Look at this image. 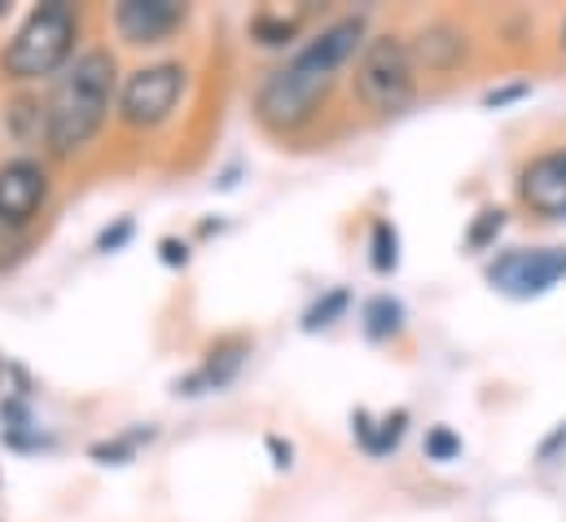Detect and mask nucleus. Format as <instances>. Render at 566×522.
Returning a JSON list of instances; mask_svg holds the SVG:
<instances>
[{
	"instance_id": "nucleus-1",
	"label": "nucleus",
	"mask_w": 566,
	"mask_h": 522,
	"mask_svg": "<svg viewBox=\"0 0 566 522\" xmlns=\"http://www.w3.org/2000/svg\"><path fill=\"white\" fill-rule=\"evenodd\" d=\"M365 49V18H338L329 22L321 35H312L285 66H277L260 93H255V111L273 132L303 128L316 106L329 97L338 71Z\"/></svg>"
},
{
	"instance_id": "nucleus-2",
	"label": "nucleus",
	"mask_w": 566,
	"mask_h": 522,
	"mask_svg": "<svg viewBox=\"0 0 566 522\" xmlns=\"http://www.w3.org/2000/svg\"><path fill=\"white\" fill-rule=\"evenodd\" d=\"M115 93V58L106 49H84L53 84L44 102V145L57 158L84 149L111 115Z\"/></svg>"
},
{
	"instance_id": "nucleus-3",
	"label": "nucleus",
	"mask_w": 566,
	"mask_h": 522,
	"mask_svg": "<svg viewBox=\"0 0 566 522\" xmlns=\"http://www.w3.org/2000/svg\"><path fill=\"white\" fill-rule=\"evenodd\" d=\"M75 9L62 0H49L31 9V18L18 27V35L4 44L0 66L9 80H44L66 71V58L75 49Z\"/></svg>"
},
{
	"instance_id": "nucleus-4",
	"label": "nucleus",
	"mask_w": 566,
	"mask_h": 522,
	"mask_svg": "<svg viewBox=\"0 0 566 522\" xmlns=\"http://www.w3.org/2000/svg\"><path fill=\"white\" fill-rule=\"evenodd\" d=\"M356 93L374 115H405L418 97V66L400 35L365 40L356 58Z\"/></svg>"
},
{
	"instance_id": "nucleus-5",
	"label": "nucleus",
	"mask_w": 566,
	"mask_h": 522,
	"mask_svg": "<svg viewBox=\"0 0 566 522\" xmlns=\"http://www.w3.org/2000/svg\"><path fill=\"white\" fill-rule=\"evenodd\" d=\"M492 290L510 299H541L566 281V247H514L488 263Z\"/></svg>"
},
{
	"instance_id": "nucleus-6",
	"label": "nucleus",
	"mask_w": 566,
	"mask_h": 522,
	"mask_svg": "<svg viewBox=\"0 0 566 522\" xmlns=\"http://www.w3.org/2000/svg\"><path fill=\"white\" fill-rule=\"evenodd\" d=\"M185 88V71L176 62H158V66H142L128 75L124 93H119V119L128 128H158Z\"/></svg>"
},
{
	"instance_id": "nucleus-7",
	"label": "nucleus",
	"mask_w": 566,
	"mask_h": 522,
	"mask_svg": "<svg viewBox=\"0 0 566 522\" xmlns=\"http://www.w3.org/2000/svg\"><path fill=\"white\" fill-rule=\"evenodd\" d=\"M49 198V176L40 163L31 158H13L0 167V225L4 229H22L35 220V211Z\"/></svg>"
},
{
	"instance_id": "nucleus-8",
	"label": "nucleus",
	"mask_w": 566,
	"mask_h": 522,
	"mask_svg": "<svg viewBox=\"0 0 566 522\" xmlns=\"http://www.w3.org/2000/svg\"><path fill=\"white\" fill-rule=\"evenodd\" d=\"M518 198L541 220H566V149H549L518 171Z\"/></svg>"
},
{
	"instance_id": "nucleus-9",
	"label": "nucleus",
	"mask_w": 566,
	"mask_h": 522,
	"mask_svg": "<svg viewBox=\"0 0 566 522\" xmlns=\"http://www.w3.org/2000/svg\"><path fill=\"white\" fill-rule=\"evenodd\" d=\"M185 22V4L176 0H124L115 9V27L128 44H158Z\"/></svg>"
},
{
	"instance_id": "nucleus-10",
	"label": "nucleus",
	"mask_w": 566,
	"mask_h": 522,
	"mask_svg": "<svg viewBox=\"0 0 566 522\" xmlns=\"http://www.w3.org/2000/svg\"><path fill=\"white\" fill-rule=\"evenodd\" d=\"M409 53H413V66L443 75V71H452L465 58V35L452 22H430V27L418 31V40L409 44Z\"/></svg>"
},
{
	"instance_id": "nucleus-11",
	"label": "nucleus",
	"mask_w": 566,
	"mask_h": 522,
	"mask_svg": "<svg viewBox=\"0 0 566 522\" xmlns=\"http://www.w3.org/2000/svg\"><path fill=\"white\" fill-rule=\"evenodd\" d=\"M405 421H409V413H391V417H382L378 426H369V417L360 413V417H356V435H360V443H365L369 457H387V452L405 439Z\"/></svg>"
},
{
	"instance_id": "nucleus-12",
	"label": "nucleus",
	"mask_w": 566,
	"mask_h": 522,
	"mask_svg": "<svg viewBox=\"0 0 566 522\" xmlns=\"http://www.w3.org/2000/svg\"><path fill=\"white\" fill-rule=\"evenodd\" d=\"M400 325H405V307L396 299L378 294L365 303V334L369 338H391V334H400Z\"/></svg>"
},
{
	"instance_id": "nucleus-13",
	"label": "nucleus",
	"mask_w": 566,
	"mask_h": 522,
	"mask_svg": "<svg viewBox=\"0 0 566 522\" xmlns=\"http://www.w3.org/2000/svg\"><path fill=\"white\" fill-rule=\"evenodd\" d=\"M238 365H242V347H220V352H211L207 369L198 378H189L185 387H189V395H193V387H224L238 374Z\"/></svg>"
},
{
	"instance_id": "nucleus-14",
	"label": "nucleus",
	"mask_w": 566,
	"mask_h": 522,
	"mask_svg": "<svg viewBox=\"0 0 566 522\" xmlns=\"http://www.w3.org/2000/svg\"><path fill=\"white\" fill-rule=\"evenodd\" d=\"M347 303H352V294H347V290H329L321 303H312V307H307L303 325H307V330H325V325H334V321L347 312Z\"/></svg>"
},
{
	"instance_id": "nucleus-15",
	"label": "nucleus",
	"mask_w": 566,
	"mask_h": 522,
	"mask_svg": "<svg viewBox=\"0 0 566 522\" xmlns=\"http://www.w3.org/2000/svg\"><path fill=\"white\" fill-rule=\"evenodd\" d=\"M505 229V211L501 207H488V211H479V220L470 225V233H465V247L470 251H483V247H492L496 242V233Z\"/></svg>"
},
{
	"instance_id": "nucleus-16",
	"label": "nucleus",
	"mask_w": 566,
	"mask_h": 522,
	"mask_svg": "<svg viewBox=\"0 0 566 522\" xmlns=\"http://www.w3.org/2000/svg\"><path fill=\"white\" fill-rule=\"evenodd\" d=\"M396 263H400V238H396V229L387 220H378L374 225V268L378 272H396Z\"/></svg>"
},
{
	"instance_id": "nucleus-17",
	"label": "nucleus",
	"mask_w": 566,
	"mask_h": 522,
	"mask_svg": "<svg viewBox=\"0 0 566 522\" xmlns=\"http://www.w3.org/2000/svg\"><path fill=\"white\" fill-rule=\"evenodd\" d=\"M294 31H298V22H290V18H269V13H260V18L251 22V35H255L260 44H269V49L290 44V40H294Z\"/></svg>"
},
{
	"instance_id": "nucleus-18",
	"label": "nucleus",
	"mask_w": 566,
	"mask_h": 522,
	"mask_svg": "<svg viewBox=\"0 0 566 522\" xmlns=\"http://www.w3.org/2000/svg\"><path fill=\"white\" fill-rule=\"evenodd\" d=\"M461 452V439L448 430V426H434L430 435H426V457L430 461H452Z\"/></svg>"
},
{
	"instance_id": "nucleus-19",
	"label": "nucleus",
	"mask_w": 566,
	"mask_h": 522,
	"mask_svg": "<svg viewBox=\"0 0 566 522\" xmlns=\"http://www.w3.org/2000/svg\"><path fill=\"white\" fill-rule=\"evenodd\" d=\"M128 238H133V220H119L115 229H106V233H102V251H119Z\"/></svg>"
},
{
	"instance_id": "nucleus-20",
	"label": "nucleus",
	"mask_w": 566,
	"mask_h": 522,
	"mask_svg": "<svg viewBox=\"0 0 566 522\" xmlns=\"http://www.w3.org/2000/svg\"><path fill=\"white\" fill-rule=\"evenodd\" d=\"M163 260H167V263H185V260H189V251H185V242H176V238H167V242H163Z\"/></svg>"
},
{
	"instance_id": "nucleus-21",
	"label": "nucleus",
	"mask_w": 566,
	"mask_h": 522,
	"mask_svg": "<svg viewBox=\"0 0 566 522\" xmlns=\"http://www.w3.org/2000/svg\"><path fill=\"white\" fill-rule=\"evenodd\" d=\"M563 49H566V27H563Z\"/></svg>"
},
{
	"instance_id": "nucleus-22",
	"label": "nucleus",
	"mask_w": 566,
	"mask_h": 522,
	"mask_svg": "<svg viewBox=\"0 0 566 522\" xmlns=\"http://www.w3.org/2000/svg\"><path fill=\"white\" fill-rule=\"evenodd\" d=\"M0 9H4V4H0Z\"/></svg>"
}]
</instances>
